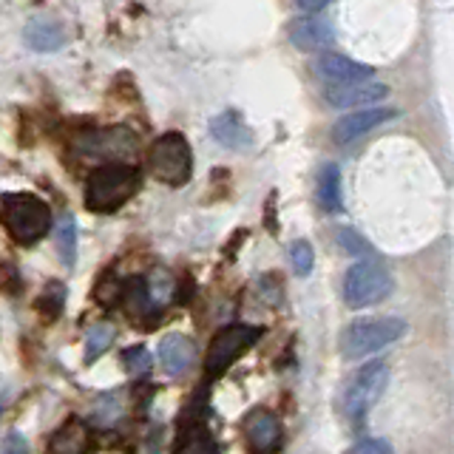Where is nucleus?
Masks as SVG:
<instances>
[{
	"label": "nucleus",
	"mask_w": 454,
	"mask_h": 454,
	"mask_svg": "<svg viewBox=\"0 0 454 454\" xmlns=\"http://www.w3.org/2000/svg\"><path fill=\"white\" fill-rule=\"evenodd\" d=\"M63 307H66V287L60 281H49L46 290H43L37 298V312L54 321L63 312Z\"/></svg>",
	"instance_id": "23"
},
{
	"label": "nucleus",
	"mask_w": 454,
	"mask_h": 454,
	"mask_svg": "<svg viewBox=\"0 0 454 454\" xmlns=\"http://www.w3.org/2000/svg\"><path fill=\"white\" fill-rule=\"evenodd\" d=\"M389 383V366L383 361H369L366 366H361L358 372H355V378L349 380V387L344 392V409L347 415L352 420L364 418L369 409H372L378 401L383 389H387Z\"/></svg>",
	"instance_id": "7"
},
{
	"label": "nucleus",
	"mask_w": 454,
	"mask_h": 454,
	"mask_svg": "<svg viewBox=\"0 0 454 454\" xmlns=\"http://www.w3.org/2000/svg\"><path fill=\"white\" fill-rule=\"evenodd\" d=\"M395 287L392 273L375 259H361L344 276V301L352 309H364L383 301Z\"/></svg>",
	"instance_id": "5"
},
{
	"label": "nucleus",
	"mask_w": 454,
	"mask_h": 454,
	"mask_svg": "<svg viewBox=\"0 0 454 454\" xmlns=\"http://www.w3.org/2000/svg\"><path fill=\"white\" fill-rule=\"evenodd\" d=\"M287 37L298 51H324L335 43V28L321 14H304L290 20Z\"/></svg>",
	"instance_id": "9"
},
{
	"label": "nucleus",
	"mask_w": 454,
	"mask_h": 454,
	"mask_svg": "<svg viewBox=\"0 0 454 454\" xmlns=\"http://www.w3.org/2000/svg\"><path fill=\"white\" fill-rule=\"evenodd\" d=\"M23 40L32 51L51 54L66 46V28L51 18H32L23 26Z\"/></svg>",
	"instance_id": "14"
},
{
	"label": "nucleus",
	"mask_w": 454,
	"mask_h": 454,
	"mask_svg": "<svg viewBox=\"0 0 454 454\" xmlns=\"http://www.w3.org/2000/svg\"><path fill=\"white\" fill-rule=\"evenodd\" d=\"M151 352L145 347H131L122 352V366L128 369L131 375H139V372H148L151 369Z\"/></svg>",
	"instance_id": "25"
},
{
	"label": "nucleus",
	"mask_w": 454,
	"mask_h": 454,
	"mask_svg": "<svg viewBox=\"0 0 454 454\" xmlns=\"http://www.w3.org/2000/svg\"><path fill=\"white\" fill-rule=\"evenodd\" d=\"M114 338H117V326L103 321V324H94L89 335H85V364H94L99 355H103L111 344H114Z\"/></svg>",
	"instance_id": "19"
},
{
	"label": "nucleus",
	"mask_w": 454,
	"mask_h": 454,
	"mask_svg": "<svg viewBox=\"0 0 454 454\" xmlns=\"http://www.w3.org/2000/svg\"><path fill=\"white\" fill-rule=\"evenodd\" d=\"M312 71L326 80L330 85H349V82H366L372 80L375 68L366 66V63H358L352 60V57H344V54H335V51H324L316 57V63H312Z\"/></svg>",
	"instance_id": "8"
},
{
	"label": "nucleus",
	"mask_w": 454,
	"mask_h": 454,
	"mask_svg": "<svg viewBox=\"0 0 454 454\" xmlns=\"http://www.w3.org/2000/svg\"><path fill=\"white\" fill-rule=\"evenodd\" d=\"M97 301L103 307H108L114 301H122V284L117 278H103L97 287Z\"/></svg>",
	"instance_id": "27"
},
{
	"label": "nucleus",
	"mask_w": 454,
	"mask_h": 454,
	"mask_svg": "<svg viewBox=\"0 0 454 454\" xmlns=\"http://www.w3.org/2000/svg\"><path fill=\"white\" fill-rule=\"evenodd\" d=\"M122 301L128 304V312H131L134 318H145L153 309L148 290H145V281L142 278H131V281L122 284Z\"/></svg>",
	"instance_id": "22"
},
{
	"label": "nucleus",
	"mask_w": 454,
	"mask_h": 454,
	"mask_svg": "<svg viewBox=\"0 0 454 454\" xmlns=\"http://www.w3.org/2000/svg\"><path fill=\"white\" fill-rule=\"evenodd\" d=\"M0 222L18 245H35L51 231V207L35 193H4L0 196Z\"/></svg>",
	"instance_id": "2"
},
{
	"label": "nucleus",
	"mask_w": 454,
	"mask_h": 454,
	"mask_svg": "<svg viewBox=\"0 0 454 454\" xmlns=\"http://www.w3.org/2000/svg\"><path fill=\"white\" fill-rule=\"evenodd\" d=\"M403 335H406L403 318H358L340 333V355L349 361L366 358V355L395 344Z\"/></svg>",
	"instance_id": "4"
},
{
	"label": "nucleus",
	"mask_w": 454,
	"mask_h": 454,
	"mask_svg": "<svg viewBox=\"0 0 454 454\" xmlns=\"http://www.w3.org/2000/svg\"><path fill=\"white\" fill-rule=\"evenodd\" d=\"M174 454H219V443L205 423H191L179 432Z\"/></svg>",
	"instance_id": "17"
},
{
	"label": "nucleus",
	"mask_w": 454,
	"mask_h": 454,
	"mask_svg": "<svg viewBox=\"0 0 454 454\" xmlns=\"http://www.w3.org/2000/svg\"><path fill=\"white\" fill-rule=\"evenodd\" d=\"M338 241H340V247H344L347 253H352V255H364L369 250L366 239H361L358 233L352 231V227H340V231H338Z\"/></svg>",
	"instance_id": "26"
},
{
	"label": "nucleus",
	"mask_w": 454,
	"mask_h": 454,
	"mask_svg": "<svg viewBox=\"0 0 454 454\" xmlns=\"http://www.w3.org/2000/svg\"><path fill=\"white\" fill-rule=\"evenodd\" d=\"M57 250H60V262L66 267H74V262H77V222L71 213H66L60 224H57Z\"/></svg>",
	"instance_id": "21"
},
{
	"label": "nucleus",
	"mask_w": 454,
	"mask_h": 454,
	"mask_svg": "<svg viewBox=\"0 0 454 454\" xmlns=\"http://www.w3.org/2000/svg\"><path fill=\"white\" fill-rule=\"evenodd\" d=\"M290 264L298 276H309L312 273V264H316V253H312V245L304 239H298L290 245Z\"/></svg>",
	"instance_id": "24"
},
{
	"label": "nucleus",
	"mask_w": 454,
	"mask_h": 454,
	"mask_svg": "<svg viewBox=\"0 0 454 454\" xmlns=\"http://www.w3.org/2000/svg\"><path fill=\"white\" fill-rule=\"evenodd\" d=\"M395 114H397L395 108H361L355 114H347V117H340L333 125V139L338 142V145H347V142L369 134L372 128L389 122Z\"/></svg>",
	"instance_id": "12"
},
{
	"label": "nucleus",
	"mask_w": 454,
	"mask_h": 454,
	"mask_svg": "<svg viewBox=\"0 0 454 454\" xmlns=\"http://www.w3.org/2000/svg\"><path fill=\"white\" fill-rule=\"evenodd\" d=\"M142 184V174L128 162H106L97 165L85 179L82 202L91 213H114L128 199H134Z\"/></svg>",
	"instance_id": "1"
},
{
	"label": "nucleus",
	"mask_w": 454,
	"mask_h": 454,
	"mask_svg": "<svg viewBox=\"0 0 454 454\" xmlns=\"http://www.w3.org/2000/svg\"><path fill=\"white\" fill-rule=\"evenodd\" d=\"M389 94L383 82H349V85H330L326 89V103L335 108H372Z\"/></svg>",
	"instance_id": "11"
},
{
	"label": "nucleus",
	"mask_w": 454,
	"mask_h": 454,
	"mask_svg": "<svg viewBox=\"0 0 454 454\" xmlns=\"http://www.w3.org/2000/svg\"><path fill=\"white\" fill-rule=\"evenodd\" d=\"M0 454H28V443L23 434H9L0 440Z\"/></svg>",
	"instance_id": "29"
},
{
	"label": "nucleus",
	"mask_w": 454,
	"mask_h": 454,
	"mask_svg": "<svg viewBox=\"0 0 454 454\" xmlns=\"http://www.w3.org/2000/svg\"><path fill=\"white\" fill-rule=\"evenodd\" d=\"M148 174L156 182L170 184V188H182L193 174L191 142L179 131H168L162 137H156L153 145L148 148Z\"/></svg>",
	"instance_id": "3"
},
{
	"label": "nucleus",
	"mask_w": 454,
	"mask_h": 454,
	"mask_svg": "<svg viewBox=\"0 0 454 454\" xmlns=\"http://www.w3.org/2000/svg\"><path fill=\"white\" fill-rule=\"evenodd\" d=\"M196 358V347H193V340L188 335H182V333H170L160 340V361L162 366L168 369V372H184Z\"/></svg>",
	"instance_id": "16"
},
{
	"label": "nucleus",
	"mask_w": 454,
	"mask_h": 454,
	"mask_svg": "<svg viewBox=\"0 0 454 454\" xmlns=\"http://www.w3.org/2000/svg\"><path fill=\"white\" fill-rule=\"evenodd\" d=\"M245 437L253 454H273L281 446V423L273 411L253 409L245 418Z\"/></svg>",
	"instance_id": "10"
},
{
	"label": "nucleus",
	"mask_w": 454,
	"mask_h": 454,
	"mask_svg": "<svg viewBox=\"0 0 454 454\" xmlns=\"http://www.w3.org/2000/svg\"><path fill=\"white\" fill-rule=\"evenodd\" d=\"M210 137L219 142L222 148L245 151L253 145V131L245 125L239 111H222L210 120Z\"/></svg>",
	"instance_id": "13"
},
{
	"label": "nucleus",
	"mask_w": 454,
	"mask_h": 454,
	"mask_svg": "<svg viewBox=\"0 0 454 454\" xmlns=\"http://www.w3.org/2000/svg\"><path fill=\"white\" fill-rule=\"evenodd\" d=\"M298 4V9H304L307 14H316V12H321V9H326L333 4V0H295Z\"/></svg>",
	"instance_id": "30"
},
{
	"label": "nucleus",
	"mask_w": 454,
	"mask_h": 454,
	"mask_svg": "<svg viewBox=\"0 0 454 454\" xmlns=\"http://www.w3.org/2000/svg\"><path fill=\"white\" fill-rule=\"evenodd\" d=\"M318 202L326 213H338L344 207L340 199V170L338 165H324L318 170Z\"/></svg>",
	"instance_id": "18"
},
{
	"label": "nucleus",
	"mask_w": 454,
	"mask_h": 454,
	"mask_svg": "<svg viewBox=\"0 0 454 454\" xmlns=\"http://www.w3.org/2000/svg\"><path fill=\"white\" fill-rule=\"evenodd\" d=\"M349 454H395V449L387 443V440L369 437V440H361V443H355V446L349 449Z\"/></svg>",
	"instance_id": "28"
},
{
	"label": "nucleus",
	"mask_w": 454,
	"mask_h": 454,
	"mask_svg": "<svg viewBox=\"0 0 454 454\" xmlns=\"http://www.w3.org/2000/svg\"><path fill=\"white\" fill-rule=\"evenodd\" d=\"M91 446V432L80 418L66 420L49 440L46 454H85Z\"/></svg>",
	"instance_id": "15"
},
{
	"label": "nucleus",
	"mask_w": 454,
	"mask_h": 454,
	"mask_svg": "<svg viewBox=\"0 0 454 454\" xmlns=\"http://www.w3.org/2000/svg\"><path fill=\"white\" fill-rule=\"evenodd\" d=\"M145 290H148V298H151V307H165L170 298L176 293V278L168 273V270H153V273L145 278Z\"/></svg>",
	"instance_id": "20"
},
{
	"label": "nucleus",
	"mask_w": 454,
	"mask_h": 454,
	"mask_svg": "<svg viewBox=\"0 0 454 454\" xmlns=\"http://www.w3.org/2000/svg\"><path fill=\"white\" fill-rule=\"evenodd\" d=\"M262 338L259 326L250 324H231L213 335L207 355H205V372L207 378H219L231 369L241 355H245L250 347H255V340Z\"/></svg>",
	"instance_id": "6"
},
{
	"label": "nucleus",
	"mask_w": 454,
	"mask_h": 454,
	"mask_svg": "<svg viewBox=\"0 0 454 454\" xmlns=\"http://www.w3.org/2000/svg\"><path fill=\"white\" fill-rule=\"evenodd\" d=\"M0 411H4V397H0Z\"/></svg>",
	"instance_id": "31"
}]
</instances>
